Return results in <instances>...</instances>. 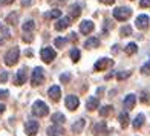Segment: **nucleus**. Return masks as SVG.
<instances>
[{"instance_id": "nucleus-1", "label": "nucleus", "mask_w": 150, "mask_h": 136, "mask_svg": "<svg viewBox=\"0 0 150 136\" xmlns=\"http://www.w3.org/2000/svg\"><path fill=\"white\" fill-rule=\"evenodd\" d=\"M18 57H20L18 47H11V49L6 52V55H5V64L6 66H14L18 61Z\"/></svg>"}, {"instance_id": "nucleus-2", "label": "nucleus", "mask_w": 150, "mask_h": 136, "mask_svg": "<svg viewBox=\"0 0 150 136\" xmlns=\"http://www.w3.org/2000/svg\"><path fill=\"white\" fill-rule=\"evenodd\" d=\"M32 113L35 115V116H38V118H42V116H46L47 113H49V107H47L43 101H35L34 103V106H32Z\"/></svg>"}, {"instance_id": "nucleus-3", "label": "nucleus", "mask_w": 150, "mask_h": 136, "mask_svg": "<svg viewBox=\"0 0 150 136\" xmlns=\"http://www.w3.org/2000/svg\"><path fill=\"white\" fill-rule=\"evenodd\" d=\"M130 16H132V11L127 6H120V8H115V11H113V17L120 20V22H124Z\"/></svg>"}, {"instance_id": "nucleus-4", "label": "nucleus", "mask_w": 150, "mask_h": 136, "mask_svg": "<svg viewBox=\"0 0 150 136\" xmlns=\"http://www.w3.org/2000/svg\"><path fill=\"white\" fill-rule=\"evenodd\" d=\"M43 81H45V70L42 67H35L32 70V77H31L32 86H40V84H43Z\"/></svg>"}, {"instance_id": "nucleus-5", "label": "nucleus", "mask_w": 150, "mask_h": 136, "mask_svg": "<svg viewBox=\"0 0 150 136\" xmlns=\"http://www.w3.org/2000/svg\"><path fill=\"white\" fill-rule=\"evenodd\" d=\"M40 55H42V60L45 63H51L54 61V58L57 57V52L52 49V47H43L42 52H40Z\"/></svg>"}, {"instance_id": "nucleus-6", "label": "nucleus", "mask_w": 150, "mask_h": 136, "mask_svg": "<svg viewBox=\"0 0 150 136\" xmlns=\"http://www.w3.org/2000/svg\"><path fill=\"white\" fill-rule=\"evenodd\" d=\"M112 66H113V60L101 58V60H98L97 63L93 64V69L95 70H106V69H109V67H112Z\"/></svg>"}, {"instance_id": "nucleus-7", "label": "nucleus", "mask_w": 150, "mask_h": 136, "mask_svg": "<svg viewBox=\"0 0 150 136\" xmlns=\"http://www.w3.org/2000/svg\"><path fill=\"white\" fill-rule=\"evenodd\" d=\"M107 133H109V128H107L104 121H100L93 125V135L95 136H107Z\"/></svg>"}, {"instance_id": "nucleus-8", "label": "nucleus", "mask_w": 150, "mask_h": 136, "mask_svg": "<svg viewBox=\"0 0 150 136\" xmlns=\"http://www.w3.org/2000/svg\"><path fill=\"white\" fill-rule=\"evenodd\" d=\"M25 132L28 136H34L37 132H38V122L37 121H28L26 122V125H25Z\"/></svg>"}, {"instance_id": "nucleus-9", "label": "nucleus", "mask_w": 150, "mask_h": 136, "mask_svg": "<svg viewBox=\"0 0 150 136\" xmlns=\"http://www.w3.org/2000/svg\"><path fill=\"white\" fill-rule=\"evenodd\" d=\"M66 107L69 109V110H75L78 106H80V99L78 97H75V95H69V97H66Z\"/></svg>"}, {"instance_id": "nucleus-10", "label": "nucleus", "mask_w": 150, "mask_h": 136, "mask_svg": "<svg viewBox=\"0 0 150 136\" xmlns=\"http://www.w3.org/2000/svg\"><path fill=\"white\" fill-rule=\"evenodd\" d=\"M93 28H95V26H93L92 20H84V22L80 23V32L81 34H86V35H87V34H91L93 31Z\"/></svg>"}, {"instance_id": "nucleus-11", "label": "nucleus", "mask_w": 150, "mask_h": 136, "mask_svg": "<svg viewBox=\"0 0 150 136\" xmlns=\"http://www.w3.org/2000/svg\"><path fill=\"white\" fill-rule=\"evenodd\" d=\"M71 26V17H58V22L55 23V29L57 31H63Z\"/></svg>"}, {"instance_id": "nucleus-12", "label": "nucleus", "mask_w": 150, "mask_h": 136, "mask_svg": "<svg viewBox=\"0 0 150 136\" xmlns=\"http://www.w3.org/2000/svg\"><path fill=\"white\" fill-rule=\"evenodd\" d=\"M14 83L17 86H22L26 83V67H22L17 73H16V78H14Z\"/></svg>"}, {"instance_id": "nucleus-13", "label": "nucleus", "mask_w": 150, "mask_h": 136, "mask_svg": "<svg viewBox=\"0 0 150 136\" xmlns=\"http://www.w3.org/2000/svg\"><path fill=\"white\" fill-rule=\"evenodd\" d=\"M47 95H49V98L52 99V101H60V97H61V89L58 86H52L49 90H47Z\"/></svg>"}, {"instance_id": "nucleus-14", "label": "nucleus", "mask_w": 150, "mask_h": 136, "mask_svg": "<svg viewBox=\"0 0 150 136\" xmlns=\"http://www.w3.org/2000/svg\"><path fill=\"white\" fill-rule=\"evenodd\" d=\"M135 103H136V95H133V93L127 95L126 99H124V109L126 110H132L135 107Z\"/></svg>"}, {"instance_id": "nucleus-15", "label": "nucleus", "mask_w": 150, "mask_h": 136, "mask_svg": "<svg viewBox=\"0 0 150 136\" xmlns=\"http://www.w3.org/2000/svg\"><path fill=\"white\" fill-rule=\"evenodd\" d=\"M135 23H136V28H138V29H146L147 26H149V17L142 14L139 17H136V22Z\"/></svg>"}, {"instance_id": "nucleus-16", "label": "nucleus", "mask_w": 150, "mask_h": 136, "mask_svg": "<svg viewBox=\"0 0 150 136\" xmlns=\"http://www.w3.org/2000/svg\"><path fill=\"white\" fill-rule=\"evenodd\" d=\"M98 106H100L98 98H95V97L87 98V101H86V109H87V110H97Z\"/></svg>"}, {"instance_id": "nucleus-17", "label": "nucleus", "mask_w": 150, "mask_h": 136, "mask_svg": "<svg viewBox=\"0 0 150 136\" xmlns=\"http://www.w3.org/2000/svg\"><path fill=\"white\" fill-rule=\"evenodd\" d=\"M100 46V40L98 38H87L86 42H84V47H87V49H93V47H98Z\"/></svg>"}, {"instance_id": "nucleus-18", "label": "nucleus", "mask_w": 150, "mask_h": 136, "mask_svg": "<svg viewBox=\"0 0 150 136\" xmlns=\"http://www.w3.org/2000/svg\"><path fill=\"white\" fill-rule=\"evenodd\" d=\"M144 119H146L144 113H139L138 116L133 119V128H135V130H138V128L142 127V124H144Z\"/></svg>"}, {"instance_id": "nucleus-19", "label": "nucleus", "mask_w": 150, "mask_h": 136, "mask_svg": "<svg viewBox=\"0 0 150 136\" xmlns=\"http://www.w3.org/2000/svg\"><path fill=\"white\" fill-rule=\"evenodd\" d=\"M69 14H71V17H74V18H78L80 14H81V8H80L78 5H71V6H69Z\"/></svg>"}, {"instance_id": "nucleus-20", "label": "nucleus", "mask_w": 150, "mask_h": 136, "mask_svg": "<svg viewBox=\"0 0 150 136\" xmlns=\"http://www.w3.org/2000/svg\"><path fill=\"white\" fill-rule=\"evenodd\" d=\"M84 124H86L84 119H78V121L72 125V132H74V133H81V130L84 128Z\"/></svg>"}, {"instance_id": "nucleus-21", "label": "nucleus", "mask_w": 150, "mask_h": 136, "mask_svg": "<svg viewBox=\"0 0 150 136\" xmlns=\"http://www.w3.org/2000/svg\"><path fill=\"white\" fill-rule=\"evenodd\" d=\"M34 28H35L34 20H26V22L23 23V26H22V29H23L25 32H31V31H34Z\"/></svg>"}, {"instance_id": "nucleus-22", "label": "nucleus", "mask_w": 150, "mask_h": 136, "mask_svg": "<svg viewBox=\"0 0 150 136\" xmlns=\"http://www.w3.org/2000/svg\"><path fill=\"white\" fill-rule=\"evenodd\" d=\"M51 119L54 121V124H63L66 118H64L63 113H54L52 116H51Z\"/></svg>"}, {"instance_id": "nucleus-23", "label": "nucleus", "mask_w": 150, "mask_h": 136, "mask_svg": "<svg viewBox=\"0 0 150 136\" xmlns=\"http://www.w3.org/2000/svg\"><path fill=\"white\" fill-rule=\"evenodd\" d=\"M118 119H120V124H121L122 127H127V125H129V113H127V112L120 113Z\"/></svg>"}, {"instance_id": "nucleus-24", "label": "nucleus", "mask_w": 150, "mask_h": 136, "mask_svg": "<svg viewBox=\"0 0 150 136\" xmlns=\"http://www.w3.org/2000/svg\"><path fill=\"white\" fill-rule=\"evenodd\" d=\"M58 17H61V11L60 9H52V11H49V12H46L45 14V18H58Z\"/></svg>"}, {"instance_id": "nucleus-25", "label": "nucleus", "mask_w": 150, "mask_h": 136, "mask_svg": "<svg viewBox=\"0 0 150 136\" xmlns=\"http://www.w3.org/2000/svg\"><path fill=\"white\" fill-rule=\"evenodd\" d=\"M112 110H113V107H112V106H104V107H101V109H100V116L106 118L107 115H110V113H112Z\"/></svg>"}, {"instance_id": "nucleus-26", "label": "nucleus", "mask_w": 150, "mask_h": 136, "mask_svg": "<svg viewBox=\"0 0 150 136\" xmlns=\"http://www.w3.org/2000/svg\"><path fill=\"white\" fill-rule=\"evenodd\" d=\"M138 51V46H136V43H129L126 46V54L127 55H133V54Z\"/></svg>"}, {"instance_id": "nucleus-27", "label": "nucleus", "mask_w": 150, "mask_h": 136, "mask_svg": "<svg viewBox=\"0 0 150 136\" xmlns=\"http://www.w3.org/2000/svg\"><path fill=\"white\" fill-rule=\"evenodd\" d=\"M120 32H121L122 37H129V35L132 34V28H130V26H124V28H121Z\"/></svg>"}, {"instance_id": "nucleus-28", "label": "nucleus", "mask_w": 150, "mask_h": 136, "mask_svg": "<svg viewBox=\"0 0 150 136\" xmlns=\"http://www.w3.org/2000/svg\"><path fill=\"white\" fill-rule=\"evenodd\" d=\"M6 22H8L9 25H16V22H17V14L16 12H12V14H9L8 17H6Z\"/></svg>"}, {"instance_id": "nucleus-29", "label": "nucleus", "mask_w": 150, "mask_h": 136, "mask_svg": "<svg viewBox=\"0 0 150 136\" xmlns=\"http://www.w3.org/2000/svg\"><path fill=\"white\" fill-rule=\"evenodd\" d=\"M67 42H69V38H55V46L57 47H63Z\"/></svg>"}, {"instance_id": "nucleus-30", "label": "nucleus", "mask_w": 150, "mask_h": 136, "mask_svg": "<svg viewBox=\"0 0 150 136\" xmlns=\"http://www.w3.org/2000/svg\"><path fill=\"white\" fill-rule=\"evenodd\" d=\"M47 133H63V128L61 127H57V125H52V127H49L47 128Z\"/></svg>"}, {"instance_id": "nucleus-31", "label": "nucleus", "mask_w": 150, "mask_h": 136, "mask_svg": "<svg viewBox=\"0 0 150 136\" xmlns=\"http://www.w3.org/2000/svg\"><path fill=\"white\" fill-rule=\"evenodd\" d=\"M71 58H72L74 61H78V60H80V51H78V49H72V51H71Z\"/></svg>"}, {"instance_id": "nucleus-32", "label": "nucleus", "mask_w": 150, "mask_h": 136, "mask_svg": "<svg viewBox=\"0 0 150 136\" xmlns=\"http://www.w3.org/2000/svg\"><path fill=\"white\" fill-rule=\"evenodd\" d=\"M141 101H142L144 104L150 103V95H149L147 92H142V93H141Z\"/></svg>"}, {"instance_id": "nucleus-33", "label": "nucleus", "mask_w": 150, "mask_h": 136, "mask_svg": "<svg viewBox=\"0 0 150 136\" xmlns=\"http://www.w3.org/2000/svg\"><path fill=\"white\" fill-rule=\"evenodd\" d=\"M69 80H71V73H63V75L60 77V81L63 84H66V83H69Z\"/></svg>"}, {"instance_id": "nucleus-34", "label": "nucleus", "mask_w": 150, "mask_h": 136, "mask_svg": "<svg viewBox=\"0 0 150 136\" xmlns=\"http://www.w3.org/2000/svg\"><path fill=\"white\" fill-rule=\"evenodd\" d=\"M141 72H142V73H149V72H150V61L141 67Z\"/></svg>"}, {"instance_id": "nucleus-35", "label": "nucleus", "mask_w": 150, "mask_h": 136, "mask_svg": "<svg viewBox=\"0 0 150 136\" xmlns=\"http://www.w3.org/2000/svg\"><path fill=\"white\" fill-rule=\"evenodd\" d=\"M117 77H118V80H124L127 77H130V72H120Z\"/></svg>"}, {"instance_id": "nucleus-36", "label": "nucleus", "mask_w": 150, "mask_h": 136, "mask_svg": "<svg viewBox=\"0 0 150 136\" xmlns=\"http://www.w3.org/2000/svg\"><path fill=\"white\" fill-rule=\"evenodd\" d=\"M6 80H8V72H2L0 73V83H6Z\"/></svg>"}, {"instance_id": "nucleus-37", "label": "nucleus", "mask_w": 150, "mask_h": 136, "mask_svg": "<svg viewBox=\"0 0 150 136\" xmlns=\"http://www.w3.org/2000/svg\"><path fill=\"white\" fill-rule=\"evenodd\" d=\"M150 6V0H141V8H149Z\"/></svg>"}, {"instance_id": "nucleus-38", "label": "nucleus", "mask_w": 150, "mask_h": 136, "mask_svg": "<svg viewBox=\"0 0 150 136\" xmlns=\"http://www.w3.org/2000/svg\"><path fill=\"white\" fill-rule=\"evenodd\" d=\"M8 95H9L8 90H0V99H2V98H8Z\"/></svg>"}, {"instance_id": "nucleus-39", "label": "nucleus", "mask_w": 150, "mask_h": 136, "mask_svg": "<svg viewBox=\"0 0 150 136\" xmlns=\"http://www.w3.org/2000/svg\"><path fill=\"white\" fill-rule=\"evenodd\" d=\"M14 0H0V5H11Z\"/></svg>"}, {"instance_id": "nucleus-40", "label": "nucleus", "mask_w": 150, "mask_h": 136, "mask_svg": "<svg viewBox=\"0 0 150 136\" xmlns=\"http://www.w3.org/2000/svg\"><path fill=\"white\" fill-rule=\"evenodd\" d=\"M32 3V0H22V6H29Z\"/></svg>"}, {"instance_id": "nucleus-41", "label": "nucleus", "mask_w": 150, "mask_h": 136, "mask_svg": "<svg viewBox=\"0 0 150 136\" xmlns=\"http://www.w3.org/2000/svg\"><path fill=\"white\" fill-rule=\"evenodd\" d=\"M100 2H103V3H106V5H113L115 0H100Z\"/></svg>"}, {"instance_id": "nucleus-42", "label": "nucleus", "mask_w": 150, "mask_h": 136, "mask_svg": "<svg viewBox=\"0 0 150 136\" xmlns=\"http://www.w3.org/2000/svg\"><path fill=\"white\" fill-rule=\"evenodd\" d=\"M69 40H77V34L72 32V34H71V37H69Z\"/></svg>"}, {"instance_id": "nucleus-43", "label": "nucleus", "mask_w": 150, "mask_h": 136, "mask_svg": "<svg viewBox=\"0 0 150 136\" xmlns=\"http://www.w3.org/2000/svg\"><path fill=\"white\" fill-rule=\"evenodd\" d=\"M5 109H6V107H5V104H0V115H2V113L5 112Z\"/></svg>"}, {"instance_id": "nucleus-44", "label": "nucleus", "mask_w": 150, "mask_h": 136, "mask_svg": "<svg viewBox=\"0 0 150 136\" xmlns=\"http://www.w3.org/2000/svg\"><path fill=\"white\" fill-rule=\"evenodd\" d=\"M3 42H5V40H3V38H0V46H2V44H3Z\"/></svg>"}, {"instance_id": "nucleus-45", "label": "nucleus", "mask_w": 150, "mask_h": 136, "mask_svg": "<svg viewBox=\"0 0 150 136\" xmlns=\"http://www.w3.org/2000/svg\"><path fill=\"white\" fill-rule=\"evenodd\" d=\"M49 136H51V135H49Z\"/></svg>"}]
</instances>
